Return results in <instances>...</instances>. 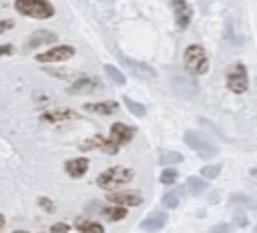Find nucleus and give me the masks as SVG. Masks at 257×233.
Here are the masks:
<instances>
[{
  "instance_id": "1",
  "label": "nucleus",
  "mask_w": 257,
  "mask_h": 233,
  "mask_svg": "<svg viewBox=\"0 0 257 233\" xmlns=\"http://www.w3.org/2000/svg\"><path fill=\"white\" fill-rule=\"evenodd\" d=\"M133 177H135V173L126 167H110L96 177V185L104 191H116V189L124 187Z\"/></svg>"
},
{
  "instance_id": "2",
  "label": "nucleus",
  "mask_w": 257,
  "mask_h": 233,
  "mask_svg": "<svg viewBox=\"0 0 257 233\" xmlns=\"http://www.w3.org/2000/svg\"><path fill=\"white\" fill-rule=\"evenodd\" d=\"M183 62L185 68L195 76H201L209 70V56L201 44H189L183 54Z\"/></svg>"
},
{
  "instance_id": "3",
  "label": "nucleus",
  "mask_w": 257,
  "mask_h": 233,
  "mask_svg": "<svg viewBox=\"0 0 257 233\" xmlns=\"http://www.w3.org/2000/svg\"><path fill=\"white\" fill-rule=\"evenodd\" d=\"M14 6L20 14L32 18H50L54 14V6L48 0H16Z\"/></svg>"
},
{
  "instance_id": "4",
  "label": "nucleus",
  "mask_w": 257,
  "mask_h": 233,
  "mask_svg": "<svg viewBox=\"0 0 257 233\" xmlns=\"http://www.w3.org/2000/svg\"><path fill=\"white\" fill-rule=\"evenodd\" d=\"M185 143L191 147V149H195L201 157H215L217 155V145L215 143H211L205 135H201V133H195V131H189V133H185Z\"/></svg>"
},
{
  "instance_id": "5",
  "label": "nucleus",
  "mask_w": 257,
  "mask_h": 233,
  "mask_svg": "<svg viewBox=\"0 0 257 233\" xmlns=\"http://www.w3.org/2000/svg\"><path fill=\"white\" fill-rule=\"evenodd\" d=\"M249 86V76H247V70L243 64H233L229 70H227V88L235 94H241L245 92Z\"/></svg>"
},
{
  "instance_id": "6",
  "label": "nucleus",
  "mask_w": 257,
  "mask_h": 233,
  "mask_svg": "<svg viewBox=\"0 0 257 233\" xmlns=\"http://www.w3.org/2000/svg\"><path fill=\"white\" fill-rule=\"evenodd\" d=\"M74 56V48L72 46H54L46 52H40L36 54V60L38 62H62V60H68Z\"/></svg>"
},
{
  "instance_id": "7",
  "label": "nucleus",
  "mask_w": 257,
  "mask_h": 233,
  "mask_svg": "<svg viewBox=\"0 0 257 233\" xmlns=\"http://www.w3.org/2000/svg\"><path fill=\"white\" fill-rule=\"evenodd\" d=\"M106 199H108V203L120 205V207H137V205L143 203V197H141V193H137V191H124V193L110 191Z\"/></svg>"
},
{
  "instance_id": "8",
  "label": "nucleus",
  "mask_w": 257,
  "mask_h": 233,
  "mask_svg": "<svg viewBox=\"0 0 257 233\" xmlns=\"http://www.w3.org/2000/svg\"><path fill=\"white\" fill-rule=\"evenodd\" d=\"M100 84H102V82H100L98 78H94V76H80V78H76V80L68 86V92H70V94H90V92L98 90Z\"/></svg>"
},
{
  "instance_id": "9",
  "label": "nucleus",
  "mask_w": 257,
  "mask_h": 233,
  "mask_svg": "<svg viewBox=\"0 0 257 233\" xmlns=\"http://www.w3.org/2000/svg\"><path fill=\"white\" fill-rule=\"evenodd\" d=\"M133 135H135V129L133 127H128V125H124V123H114L112 127H110V143L112 145H116V147H120V145H124V143H128L131 139H133Z\"/></svg>"
},
{
  "instance_id": "10",
  "label": "nucleus",
  "mask_w": 257,
  "mask_h": 233,
  "mask_svg": "<svg viewBox=\"0 0 257 233\" xmlns=\"http://www.w3.org/2000/svg\"><path fill=\"white\" fill-rule=\"evenodd\" d=\"M173 6H175V20H177V26L181 30H185L191 22V16H193V10L191 6L185 2V0H173Z\"/></svg>"
},
{
  "instance_id": "11",
  "label": "nucleus",
  "mask_w": 257,
  "mask_h": 233,
  "mask_svg": "<svg viewBox=\"0 0 257 233\" xmlns=\"http://www.w3.org/2000/svg\"><path fill=\"white\" fill-rule=\"evenodd\" d=\"M56 38H58V36H56L54 32H50V30H36V32L30 34L26 46H28V48H38V46H42V44H52V42H56Z\"/></svg>"
},
{
  "instance_id": "12",
  "label": "nucleus",
  "mask_w": 257,
  "mask_h": 233,
  "mask_svg": "<svg viewBox=\"0 0 257 233\" xmlns=\"http://www.w3.org/2000/svg\"><path fill=\"white\" fill-rule=\"evenodd\" d=\"M165 223H167V213H163V211H153L149 217H145V219L141 221V229H145V231H159Z\"/></svg>"
},
{
  "instance_id": "13",
  "label": "nucleus",
  "mask_w": 257,
  "mask_h": 233,
  "mask_svg": "<svg viewBox=\"0 0 257 233\" xmlns=\"http://www.w3.org/2000/svg\"><path fill=\"white\" fill-rule=\"evenodd\" d=\"M64 171H66L72 179H78V177H82V175L88 171V159H84V157L70 159V161L64 165Z\"/></svg>"
},
{
  "instance_id": "14",
  "label": "nucleus",
  "mask_w": 257,
  "mask_h": 233,
  "mask_svg": "<svg viewBox=\"0 0 257 233\" xmlns=\"http://www.w3.org/2000/svg\"><path fill=\"white\" fill-rule=\"evenodd\" d=\"M120 60L135 72V74H139V76H157V70L153 68V66H149V64H145V62H137V60H133V58H126V56H122L120 54Z\"/></svg>"
},
{
  "instance_id": "15",
  "label": "nucleus",
  "mask_w": 257,
  "mask_h": 233,
  "mask_svg": "<svg viewBox=\"0 0 257 233\" xmlns=\"http://www.w3.org/2000/svg\"><path fill=\"white\" fill-rule=\"evenodd\" d=\"M42 119H44V121H48V123L72 121V119H76V112H74V110H70V108H52V110L42 112Z\"/></svg>"
},
{
  "instance_id": "16",
  "label": "nucleus",
  "mask_w": 257,
  "mask_h": 233,
  "mask_svg": "<svg viewBox=\"0 0 257 233\" xmlns=\"http://www.w3.org/2000/svg\"><path fill=\"white\" fill-rule=\"evenodd\" d=\"M94 147L102 149L104 153H116V151H118L116 145H112L108 139H102V137H92V139H88V141L82 143V149H84V151H90V149H94Z\"/></svg>"
},
{
  "instance_id": "17",
  "label": "nucleus",
  "mask_w": 257,
  "mask_h": 233,
  "mask_svg": "<svg viewBox=\"0 0 257 233\" xmlns=\"http://www.w3.org/2000/svg\"><path fill=\"white\" fill-rule=\"evenodd\" d=\"M86 110L90 112H98V114H112L118 110V104L114 100H104V102H86L84 104Z\"/></svg>"
},
{
  "instance_id": "18",
  "label": "nucleus",
  "mask_w": 257,
  "mask_h": 233,
  "mask_svg": "<svg viewBox=\"0 0 257 233\" xmlns=\"http://www.w3.org/2000/svg\"><path fill=\"white\" fill-rule=\"evenodd\" d=\"M96 209H98L106 219H110V221H120V219L126 217V209L120 207V205H116V207H102L100 203H96Z\"/></svg>"
},
{
  "instance_id": "19",
  "label": "nucleus",
  "mask_w": 257,
  "mask_h": 233,
  "mask_svg": "<svg viewBox=\"0 0 257 233\" xmlns=\"http://www.w3.org/2000/svg\"><path fill=\"white\" fill-rule=\"evenodd\" d=\"M74 227H76L80 233H104V229H102L100 223L90 221V219H82V217H78V219L74 221Z\"/></svg>"
},
{
  "instance_id": "20",
  "label": "nucleus",
  "mask_w": 257,
  "mask_h": 233,
  "mask_svg": "<svg viewBox=\"0 0 257 233\" xmlns=\"http://www.w3.org/2000/svg\"><path fill=\"white\" fill-rule=\"evenodd\" d=\"M183 187H177L175 191H169V193H165L163 197H161V203H163V207H167V209H175L177 205H179V197L183 195Z\"/></svg>"
},
{
  "instance_id": "21",
  "label": "nucleus",
  "mask_w": 257,
  "mask_h": 233,
  "mask_svg": "<svg viewBox=\"0 0 257 233\" xmlns=\"http://www.w3.org/2000/svg\"><path fill=\"white\" fill-rule=\"evenodd\" d=\"M187 191H189L193 197H197V195H201L203 191H207V181H203V179H199V177H189V179H187Z\"/></svg>"
},
{
  "instance_id": "22",
  "label": "nucleus",
  "mask_w": 257,
  "mask_h": 233,
  "mask_svg": "<svg viewBox=\"0 0 257 233\" xmlns=\"http://www.w3.org/2000/svg\"><path fill=\"white\" fill-rule=\"evenodd\" d=\"M183 161L181 153H173V151H165L159 155V165H177Z\"/></svg>"
},
{
  "instance_id": "23",
  "label": "nucleus",
  "mask_w": 257,
  "mask_h": 233,
  "mask_svg": "<svg viewBox=\"0 0 257 233\" xmlns=\"http://www.w3.org/2000/svg\"><path fill=\"white\" fill-rule=\"evenodd\" d=\"M104 72H106V76H108L114 84H124V74H122L116 66H112V64H104Z\"/></svg>"
},
{
  "instance_id": "24",
  "label": "nucleus",
  "mask_w": 257,
  "mask_h": 233,
  "mask_svg": "<svg viewBox=\"0 0 257 233\" xmlns=\"http://www.w3.org/2000/svg\"><path fill=\"white\" fill-rule=\"evenodd\" d=\"M122 100H124V106H126L135 117H145V106H143V104H139L137 100H131L128 96H124Z\"/></svg>"
},
{
  "instance_id": "25",
  "label": "nucleus",
  "mask_w": 257,
  "mask_h": 233,
  "mask_svg": "<svg viewBox=\"0 0 257 233\" xmlns=\"http://www.w3.org/2000/svg\"><path fill=\"white\" fill-rule=\"evenodd\" d=\"M159 181L163 183V185H171V183H175L177 181V171L175 169H165L163 173H161V177H159Z\"/></svg>"
},
{
  "instance_id": "26",
  "label": "nucleus",
  "mask_w": 257,
  "mask_h": 233,
  "mask_svg": "<svg viewBox=\"0 0 257 233\" xmlns=\"http://www.w3.org/2000/svg\"><path fill=\"white\" fill-rule=\"evenodd\" d=\"M219 173H221V165H207V167L201 169V175L205 179H215Z\"/></svg>"
},
{
  "instance_id": "27",
  "label": "nucleus",
  "mask_w": 257,
  "mask_h": 233,
  "mask_svg": "<svg viewBox=\"0 0 257 233\" xmlns=\"http://www.w3.org/2000/svg\"><path fill=\"white\" fill-rule=\"evenodd\" d=\"M209 233H231V225H227V223H221V225H215Z\"/></svg>"
},
{
  "instance_id": "28",
  "label": "nucleus",
  "mask_w": 257,
  "mask_h": 233,
  "mask_svg": "<svg viewBox=\"0 0 257 233\" xmlns=\"http://www.w3.org/2000/svg\"><path fill=\"white\" fill-rule=\"evenodd\" d=\"M52 233H70V227L66 223H54L52 225Z\"/></svg>"
},
{
  "instance_id": "29",
  "label": "nucleus",
  "mask_w": 257,
  "mask_h": 233,
  "mask_svg": "<svg viewBox=\"0 0 257 233\" xmlns=\"http://www.w3.org/2000/svg\"><path fill=\"white\" fill-rule=\"evenodd\" d=\"M14 26V22L12 20H0V34L2 32H6V30H10Z\"/></svg>"
},
{
  "instance_id": "30",
  "label": "nucleus",
  "mask_w": 257,
  "mask_h": 233,
  "mask_svg": "<svg viewBox=\"0 0 257 233\" xmlns=\"http://www.w3.org/2000/svg\"><path fill=\"white\" fill-rule=\"evenodd\" d=\"M12 52V46L10 44H0V56H6Z\"/></svg>"
},
{
  "instance_id": "31",
  "label": "nucleus",
  "mask_w": 257,
  "mask_h": 233,
  "mask_svg": "<svg viewBox=\"0 0 257 233\" xmlns=\"http://www.w3.org/2000/svg\"><path fill=\"white\" fill-rule=\"evenodd\" d=\"M2 227H4V217L0 215V229H2Z\"/></svg>"
},
{
  "instance_id": "32",
  "label": "nucleus",
  "mask_w": 257,
  "mask_h": 233,
  "mask_svg": "<svg viewBox=\"0 0 257 233\" xmlns=\"http://www.w3.org/2000/svg\"><path fill=\"white\" fill-rule=\"evenodd\" d=\"M16 233H24V231H16Z\"/></svg>"
}]
</instances>
